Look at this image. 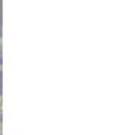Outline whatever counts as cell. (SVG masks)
Returning a JSON list of instances; mask_svg holds the SVG:
<instances>
[{
  "label": "cell",
  "instance_id": "7a4b0ae2",
  "mask_svg": "<svg viewBox=\"0 0 122 135\" xmlns=\"http://www.w3.org/2000/svg\"><path fill=\"white\" fill-rule=\"evenodd\" d=\"M0 112H3V97L0 96Z\"/></svg>",
  "mask_w": 122,
  "mask_h": 135
},
{
  "label": "cell",
  "instance_id": "6da1fadb",
  "mask_svg": "<svg viewBox=\"0 0 122 135\" xmlns=\"http://www.w3.org/2000/svg\"><path fill=\"white\" fill-rule=\"evenodd\" d=\"M3 127V112H0V130Z\"/></svg>",
  "mask_w": 122,
  "mask_h": 135
},
{
  "label": "cell",
  "instance_id": "3957f363",
  "mask_svg": "<svg viewBox=\"0 0 122 135\" xmlns=\"http://www.w3.org/2000/svg\"><path fill=\"white\" fill-rule=\"evenodd\" d=\"M0 135H3V132H2V130H0Z\"/></svg>",
  "mask_w": 122,
  "mask_h": 135
}]
</instances>
